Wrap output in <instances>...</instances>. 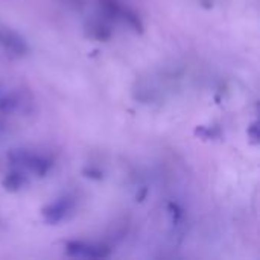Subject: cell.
I'll return each mask as SVG.
<instances>
[{"instance_id":"cell-1","label":"cell","mask_w":260,"mask_h":260,"mask_svg":"<svg viewBox=\"0 0 260 260\" xmlns=\"http://www.w3.org/2000/svg\"><path fill=\"white\" fill-rule=\"evenodd\" d=\"M67 253L70 256H79V257H90V259H102L110 256V248L105 245H96V244H87V242H69L67 244Z\"/></svg>"},{"instance_id":"cell-2","label":"cell","mask_w":260,"mask_h":260,"mask_svg":"<svg viewBox=\"0 0 260 260\" xmlns=\"http://www.w3.org/2000/svg\"><path fill=\"white\" fill-rule=\"evenodd\" d=\"M70 209H72V201L67 198H62V200H58V201L49 204L43 210V215L49 224H55V222L62 221L67 216V213L70 212Z\"/></svg>"},{"instance_id":"cell-3","label":"cell","mask_w":260,"mask_h":260,"mask_svg":"<svg viewBox=\"0 0 260 260\" xmlns=\"http://www.w3.org/2000/svg\"><path fill=\"white\" fill-rule=\"evenodd\" d=\"M0 44L14 55H24L27 52V44L24 40L18 34L8 29H0Z\"/></svg>"},{"instance_id":"cell-4","label":"cell","mask_w":260,"mask_h":260,"mask_svg":"<svg viewBox=\"0 0 260 260\" xmlns=\"http://www.w3.org/2000/svg\"><path fill=\"white\" fill-rule=\"evenodd\" d=\"M27 180L23 174L20 172H11L5 180H3V186L11 190V192H15V190H20L23 186H26Z\"/></svg>"},{"instance_id":"cell-5","label":"cell","mask_w":260,"mask_h":260,"mask_svg":"<svg viewBox=\"0 0 260 260\" xmlns=\"http://www.w3.org/2000/svg\"><path fill=\"white\" fill-rule=\"evenodd\" d=\"M119 17H122V18L126 21V24H128L129 27H133L134 30L140 32V30L143 29V26H142V21H140L139 15H137L136 12H133L131 9H123V8H122V11H120V15H119Z\"/></svg>"},{"instance_id":"cell-6","label":"cell","mask_w":260,"mask_h":260,"mask_svg":"<svg viewBox=\"0 0 260 260\" xmlns=\"http://www.w3.org/2000/svg\"><path fill=\"white\" fill-rule=\"evenodd\" d=\"M101 6H102L105 15H108L110 18H117L120 15L122 6L116 0H101Z\"/></svg>"},{"instance_id":"cell-7","label":"cell","mask_w":260,"mask_h":260,"mask_svg":"<svg viewBox=\"0 0 260 260\" xmlns=\"http://www.w3.org/2000/svg\"><path fill=\"white\" fill-rule=\"evenodd\" d=\"M91 35L98 40H108L111 32L107 26H104L102 23H93L91 24Z\"/></svg>"},{"instance_id":"cell-8","label":"cell","mask_w":260,"mask_h":260,"mask_svg":"<svg viewBox=\"0 0 260 260\" xmlns=\"http://www.w3.org/2000/svg\"><path fill=\"white\" fill-rule=\"evenodd\" d=\"M171 215H172V219H174V222H178V219L181 218V212H180V209H178V206H175V204H171Z\"/></svg>"},{"instance_id":"cell-9","label":"cell","mask_w":260,"mask_h":260,"mask_svg":"<svg viewBox=\"0 0 260 260\" xmlns=\"http://www.w3.org/2000/svg\"><path fill=\"white\" fill-rule=\"evenodd\" d=\"M85 174H88L87 177H91V178H96V180L102 178V172L99 169H94V168H90L88 171H85Z\"/></svg>"},{"instance_id":"cell-10","label":"cell","mask_w":260,"mask_h":260,"mask_svg":"<svg viewBox=\"0 0 260 260\" xmlns=\"http://www.w3.org/2000/svg\"><path fill=\"white\" fill-rule=\"evenodd\" d=\"M251 134H253V139H254V142H257L259 136H257V126H256V123L251 126Z\"/></svg>"}]
</instances>
